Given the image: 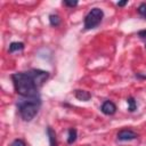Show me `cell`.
<instances>
[{
    "instance_id": "obj_15",
    "label": "cell",
    "mask_w": 146,
    "mask_h": 146,
    "mask_svg": "<svg viewBox=\"0 0 146 146\" xmlns=\"http://www.w3.org/2000/svg\"><path fill=\"white\" fill-rule=\"evenodd\" d=\"M138 36L140 39H146V30H141L138 32Z\"/></svg>"
},
{
    "instance_id": "obj_3",
    "label": "cell",
    "mask_w": 146,
    "mask_h": 146,
    "mask_svg": "<svg viewBox=\"0 0 146 146\" xmlns=\"http://www.w3.org/2000/svg\"><path fill=\"white\" fill-rule=\"evenodd\" d=\"M104 17V11L100 8H92L84 17L83 24H84V30H92L97 27Z\"/></svg>"
},
{
    "instance_id": "obj_11",
    "label": "cell",
    "mask_w": 146,
    "mask_h": 146,
    "mask_svg": "<svg viewBox=\"0 0 146 146\" xmlns=\"http://www.w3.org/2000/svg\"><path fill=\"white\" fill-rule=\"evenodd\" d=\"M127 103H128V110H129V112L132 113V112H135L137 110V103H136V100H135L133 97H129L127 99Z\"/></svg>"
},
{
    "instance_id": "obj_1",
    "label": "cell",
    "mask_w": 146,
    "mask_h": 146,
    "mask_svg": "<svg viewBox=\"0 0 146 146\" xmlns=\"http://www.w3.org/2000/svg\"><path fill=\"white\" fill-rule=\"evenodd\" d=\"M11 80L16 92L21 97H35L39 96V86L34 79L32 70L27 72H17L11 75Z\"/></svg>"
},
{
    "instance_id": "obj_13",
    "label": "cell",
    "mask_w": 146,
    "mask_h": 146,
    "mask_svg": "<svg viewBox=\"0 0 146 146\" xmlns=\"http://www.w3.org/2000/svg\"><path fill=\"white\" fill-rule=\"evenodd\" d=\"M10 146H26V144H25L24 140H22V139H15V140L11 143Z\"/></svg>"
},
{
    "instance_id": "obj_5",
    "label": "cell",
    "mask_w": 146,
    "mask_h": 146,
    "mask_svg": "<svg viewBox=\"0 0 146 146\" xmlns=\"http://www.w3.org/2000/svg\"><path fill=\"white\" fill-rule=\"evenodd\" d=\"M100 111H102L105 115H113V114H115V112H116V106H115V104H114L113 102H111V100H105V102L103 103L102 107H100Z\"/></svg>"
},
{
    "instance_id": "obj_18",
    "label": "cell",
    "mask_w": 146,
    "mask_h": 146,
    "mask_svg": "<svg viewBox=\"0 0 146 146\" xmlns=\"http://www.w3.org/2000/svg\"><path fill=\"white\" fill-rule=\"evenodd\" d=\"M145 48H146V42H145Z\"/></svg>"
},
{
    "instance_id": "obj_9",
    "label": "cell",
    "mask_w": 146,
    "mask_h": 146,
    "mask_svg": "<svg viewBox=\"0 0 146 146\" xmlns=\"http://www.w3.org/2000/svg\"><path fill=\"white\" fill-rule=\"evenodd\" d=\"M78 137V131L74 128H71L68 130V137H67V144H73L76 140Z\"/></svg>"
},
{
    "instance_id": "obj_17",
    "label": "cell",
    "mask_w": 146,
    "mask_h": 146,
    "mask_svg": "<svg viewBox=\"0 0 146 146\" xmlns=\"http://www.w3.org/2000/svg\"><path fill=\"white\" fill-rule=\"evenodd\" d=\"M137 78H143V79H146V75H140V74H136Z\"/></svg>"
},
{
    "instance_id": "obj_16",
    "label": "cell",
    "mask_w": 146,
    "mask_h": 146,
    "mask_svg": "<svg viewBox=\"0 0 146 146\" xmlns=\"http://www.w3.org/2000/svg\"><path fill=\"white\" fill-rule=\"evenodd\" d=\"M128 3V0H125V1H119L116 5L119 6V7H123V6H125Z\"/></svg>"
},
{
    "instance_id": "obj_14",
    "label": "cell",
    "mask_w": 146,
    "mask_h": 146,
    "mask_svg": "<svg viewBox=\"0 0 146 146\" xmlns=\"http://www.w3.org/2000/svg\"><path fill=\"white\" fill-rule=\"evenodd\" d=\"M63 5H65V6H67V7H75V6L78 5V1H76V0H74V1L64 0V1H63Z\"/></svg>"
},
{
    "instance_id": "obj_4",
    "label": "cell",
    "mask_w": 146,
    "mask_h": 146,
    "mask_svg": "<svg viewBox=\"0 0 146 146\" xmlns=\"http://www.w3.org/2000/svg\"><path fill=\"white\" fill-rule=\"evenodd\" d=\"M137 137H138L137 133H136L133 130H131V129H122V130H120V131L117 132V135H116V138H117V140H120V141L133 140V139H136Z\"/></svg>"
},
{
    "instance_id": "obj_7",
    "label": "cell",
    "mask_w": 146,
    "mask_h": 146,
    "mask_svg": "<svg viewBox=\"0 0 146 146\" xmlns=\"http://www.w3.org/2000/svg\"><path fill=\"white\" fill-rule=\"evenodd\" d=\"M47 135H48V139H49V145L50 146H57L56 132L54 131V129L51 127H48L47 128Z\"/></svg>"
},
{
    "instance_id": "obj_6",
    "label": "cell",
    "mask_w": 146,
    "mask_h": 146,
    "mask_svg": "<svg viewBox=\"0 0 146 146\" xmlns=\"http://www.w3.org/2000/svg\"><path fill=\"white\" fill-rule=\"evenodd\" d=\"M74 96H75V98H76V99H79V100H81V102H88V100L91 98V94H90L89 91L80 90V89L75 90Z\"/></svg>"
},
{
    "instance_id": "obj_8",
    "label": "cell",
    "mask_w": 146,
    "mask_h": 146,
    "mask_svg": "<svg viewBox=\"0 0 146 146\" xmlns=\"http://www.w3.org/2000/svg\"><path fill=\"white\" fill-rule=\"evenodd\" d=\"M24 49V43L23 42H11L9 44L8 51L9 52H15V51H21Z\"/></svg>"
},
{
    "instance_id": "obj_10",
    "label": "cell",
    "mask_w": 146,
    "mask_h": 146,
    "mask_svg": "<svg viewBox=\"0 0 146 146\" xmlns=\"http://www.w3.org/2000/svg\"><path fill=\"white\" fill-rule=\"evenodd\" d=\"M49 23H50V25L54 26V27L58 26V25L60 24V18H59V16L56 15V14H51V15L49 16Z\"/></svg>"
},
{
    "instance_id": "obj_2",
    "label": "cell",
    "mask_w": 146,
    "mask_h": 146,
    "mask_svg": "<svg viewBox=\"0 0 146 146\" xmlns=\"http://www.w3.org/2000/svg\"><path fill=\"white\" fill-rule=\"evenodd\" d=\"M40 106H41V99L39 96L22 97L17 102V110L19 116L26 122H30L34 119V116L38 114L40 110Z\"/></svg>"
},
{
    "instance_id": "obj_12",
    "label": "cell",
    "mask_w": 146,
    "mask_h": 146,
    "mask_svg": "<svg viewBox=\"0 0 146 146\" xmlns=\"http://www.w3.org/2000/svg\"><path fill=\"white\" fill-rule=\"evenodd\" d=\"M137 11H138V14H139L144 19H146V3H145V2H143V3H140V5L138 6Z\"/></svg>"
}]
</instances>
